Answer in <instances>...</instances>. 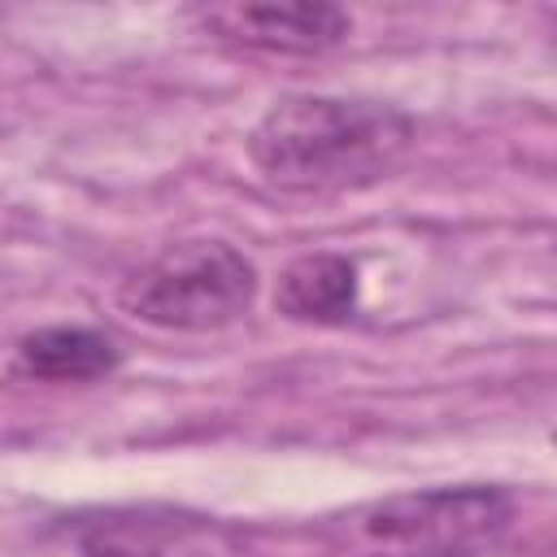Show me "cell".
<instances>
[{"mask_svg": "<svg viewBox=\"0 0 557 557\" xmlns=\"http://www.w3.org/2000/svg\"><path fill=\"white\" fill-rule=\"evenodd\" d=\"M413 139L418 126L396 104L296 91L257 117L248 131V161L278 191L339 196L387 178L409 157Z\"/></svg>", "mask_w": 557, "mask_h": 557, "instance_id": "6da1fadb", "label": "cell"}, {"mask_svg": "<svg viewBox=\"0 0 557 557\" xmlns=\"http://www.w3.org/2000/svg\"><path fill=\"white\" fill-rule=\"evenodd\" d=\"M513 522V500L496 483H435L392 492L335 513L322 540L339 557H479Z\"/></svg>", "mask_w": 557, "mask_h": 557, "instance_id": "7a4b0ae2", "label": "cell"}, {"mask_svg": "<svg viewBox=\"0 0 557 557\" xmlns=\"http://www.w3.org/2000/svg\"><path fill=\"white\" fill-rule=\"evenodd\" d=\"M257 300V265L226 239H183L122 278L117 305L157 331H222Z\"/></svg>", "mask_w": 557, "mask_h": 557, "instance_id": "3957f363", "label": "cell"}, {"mask_svg": "<svg viewBox=\"0 0 557 557\" xmlns=\"http://www.w3.org/2000/svg\"><path fill=\"white\" fill-rule=\"evenodd\" d=\"M196 22L213 30L226 44L278 52V57H318L344 44L352 30L348 13L335 4H205L196 9Z\"/></svg>", "mask_w": 557, "mask_h": 557, "instance_id": "277c9868", "label": "cell"}, {"mask_svg": "<svg viewBox=\"0 0 557 557\" xmlns=\"http://www.w3.org/2000/svg\"><path fill=\"white\" fill-rule=\"evenodd\" d=\"M361 296L357 261L344 252H305L283 265L274 287V309L305 326H335L348 322Z\"/></svg>", "mask_w": 557, "mask_h": 557, "instance_id": "5b68a950", "label": "cell"}, {"mask_svg": "<svg viewBox=\"0 0 557 557\" xmlns=\"http://www.w3.org/2000/svg\"><path fill=\"white\" fill-rule=\"evenodd\" d=\"M17 366L44 383H91L109 379L122 366V348L113 335L96 326L57 322L17 339Z\"/></svg>", "mask_w": 557, "mask_h": 557, "instance_id": "8992f818", "label": "cell"}, {"mask_svg": "<svg viewBox=\"0 0 557 557\" xmlns=\"http://www.w3.org/2000/svg\"><path fill=\"white\" fill-rule=\"evenodd\" d=\"M553 440H557V431H553Z\"/></svg>", "mask_w": 557, "mask_h": 557, "instance_id": "52a82bcc", "label": "cell"}]
</instances>
